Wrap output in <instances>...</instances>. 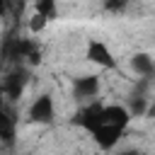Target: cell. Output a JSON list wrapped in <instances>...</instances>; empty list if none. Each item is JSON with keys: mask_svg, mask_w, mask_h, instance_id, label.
<instances>
[{"mask_svg": "<svg viewBox=\"0 0 155 155\" xmlns=\"http://www.w3.org/2000/svg\"><path fill=\"white\" fill-rule=\"evenodd\" d=\"M85 58H87L90 63H94L97 68H107V70L116 68V58H114L111 48H109L104 41H99V39H90V41H87V46H85Z\"/></svg>", "mask_w": 155, "mask_h": 155, "instance_id": "obj_1", "label": "cell"}, {"mask_svg": "<svg viewBox=\"0 0 155 155\" xmlns=\"http://www.w3.org/2000/svg\"><path fill=\"white\" fill-rule=\"evenodd\" d=\"M29 121L31 124H51L56 119V104H53V97L51 94H39L31 104H29V111H27Z\"/></svg>", "mask_w": 155, "mask_h": 155, "instance_id": "obj_2", "label": "cell"}, {"mask_svg": "<svg viewBox=\"0 0 155 155\" xmlns=\"http://www.w3.org/2000/svg\"><path fill=\"white\" fill-rule=\"evenodd\" d=\"M131 119L133 116L128 114V109L124 104H102V121L99 124H109V126H116V128L126 131Z\"/></svg>", "mask_w": 155, "mask_h": 155, "instance_id": "obj_3", "label": "cell"}, {"mask_svg": "<svg viewBox=\"0 0 155 155\" xmlns=\"http://www.w3.org/2000/svg\"><path fill=\"white\" fill-rule=\"evenodd\" d=\"M124 133H126V131H121V128H116V126H109V124H99V126H94V128L90 131V136L94 138V143H97L102 150L116 148V143L121 140Z\"/></svg>", "mask_w": 155, "mask_h": 155, "instance_id": "obj_4", "label": "cell"}, {"mask_svg": "<svg viewBox=\"0 0 155 155\" xmlns=\"http://www.w3.org/2000/svg\"><path fill=\"white\" fill-rule=\"evenodd\" d=\"M99 92V78L97 75H80L73 80V94L78 102H90Z\"/></svg>", "mask_w": 155, "mask_h": 155, "instance_id": "obj_5", "label": "cell"}, {"mask_svg": "<svg viewBox=\"0 0 155 155\" xmlns=\"http://www.w3.org/2000/svg\"><path fill=\"white\" fill-rule=\"evenodd\" d=\"M128 65H131V70H133L138 78H150L153 70H155V61H153V56H150L148 51H136V53L128 58Z\"/></svg>", "mask_w": 155, "mask_h": 155, "instance_id": "obj_6", "label": "cell"}, {"mask_svg": "<svg viewBox=\"0 0 155 155\" xmlns=\"http://www.w3.org/2000/svg\"><path fill=\"white\" fill-rule=\"evenodd\" d=\"M126 109H128V114H131V116H145V114L150 111L148 94H143V92H136V90H133V94L128 97Z\"/></svg>", "mask_w": 155, "mask_h": 155, "instance_id": "obj_7", "label": "cell"}, {"mask_svg": "<svg viewBox=\"0 0 155 155\" xmlns=\"http://www.w3.org/2000/svg\"><path fill=\"white\" fill-rule=\"evenodd\" d=\"M12 136H15V119L5 109H0V138L2 140H12Z\"/></svg>", "mask_w": 155, "mask_h": 155, "instance_id": "obj_8", "label": "cell"}, {"mask_svg": "<svg viewBox=\"0 0 155 155\" xmlns=\"http://www.w3.org/2000/svg\"><path fill=\"white\" fill-rule=\"evenodd\" d=\"M22 87H24V78H22V73L17 70V73H12V75L7 78V82H5V90H7L12 97H19Z\"/></svg>", "mask_w": 155, "mask_h": 155, "instance_id": "obj_9", "label": "cell"}, {"mask_svg": "<svg viewBox=\"0 0 155 155\" xmlns=\"http://www.w3.org/2000/svg\"><path fill=\"white\" fill-rule=\"evenodd\" d=\"M34 7H36L39 15H44L48 19L56 15V0H34Z\"/></svg>", "mask_w": 155, "mask_h": 155, "instance_id": "obj_10", "label": "cell"}, {"mask_svg": "<svg viewBox=\"0 0 155 155\" xmlns=\"http://www.w3.org/2000/svg\"><path fill=\"white\" fill-rule=\"evenodd\" d=\"M128 5H131V0H104V10L111 15H121Z\"/></svg>", "mask_w": 155, "mask_h": 155, "instance_id": "obj_11", "label": "cell"}, {"mask_svg": "<svg viewBox=\"0 0 155 155\" xmlns=\"http://www.w3.org/2000/svg\"><path fill=\"white\" fill-rule=\"evenodd\" d=\"M46 22H48V17H44V15H39V12H34V17H31V22H29V29L36 34V31H41V29L46 27Z\"/></svg>", "mask_w": 155, "mask_h": 155, "instance_id": "obj_12", "label": "cell"}, {"mask_svg": "<svg viewBox=\"0 0 155 155\" xmlns=\"http://www.w3.org/2000/svg\"><path fill=\"white\" fill-rule=\"evenodd\" d=\"M5 12H7V7H5V0H0V17H2Z\"/></svg>", "mask_w": 155, "mask_h": 155, "instance_id": "obj_13", "label": "cell"}]
</instances>
